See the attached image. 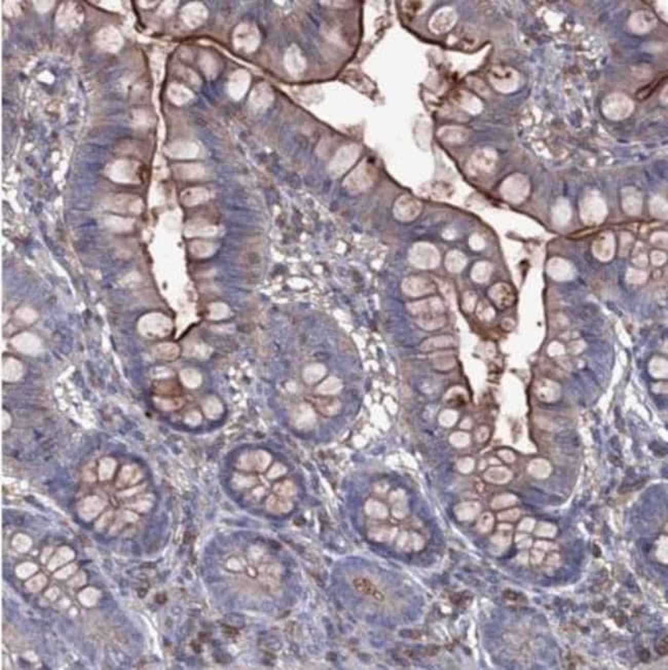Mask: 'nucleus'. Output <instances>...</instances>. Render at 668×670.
I'll return each instance as SVG.
<instances>
[{"mask_svg":"<svg viewBox=\"0 0 668 670\" xmlns=\"http://www.w3.org/2000/svg\"><path fill=\"white\" fill-rule=\"evenodd\" d=\"M409 260L414 267L420 268H430L436 266L438 254L432 246L427 244L415 245L409 253Z\"/></svg>","mask_w":668,"mask_h":670,"instance_id":"1","label":"nucleus"},{"mask_svg":"<svg viewBox=\"0 0 668 670\" xmlns=\"http://www.w3.org/2000/svg\"><path fill=\"white\" fill-rule=\"evenodd\" d=\"M402 289L405 294L416 297L432 292L434 290V287L429 281L423 278L409 277L403 281Z\"/></svg>","mask_w":668,"mask_h":670,"instance_id":"2","label":"nucleus"},{"mask_svg":"<svg viewBox=\"0 0 668 670\" xmlns=\"http://www.w3.org/2000/svg\"><path fill=\"white\" fill-rule=\"evenodd\" d=\"M146 328L154 335H166L171 330V322L162 314H150L146 318Z\"/></svg>","mask_w":668,"mask_h":670,"instance_id":"3","label":"nucleus"},{"mask_svg":"<svg viewBox=\"0 0 668 670\" xmlns=\"http://www.w3.org/2000/svg\"><path fill=\"white\" fill-rule=\"evenodd\" d=\"M407 309L412 314H421V316H423V314H428L429 313H431L440 312L442 310V305L439 299L431 298L408 304Z\"/></svg>","mask_w":668,"mask_h":670,"instance_id":"4","label":"nucleus"},{"mask_svg":"<svg viewBox=\"0 0 668 670\" xmlns=\"http://www.w3.org/2000/svg\"><path fill=\"white\" fill-rule=\"evenodd\" d=\"M418 212V204L415 200L404 196L396 205V215L402 220H410Z\"/></svg>","mask_w":668,"mask_h":670,"instance_id":"5","label":"nucleus"},{"mask_svg":"<svg viewBox=\"0 0 668 670\" xmlns=\"http://www.w3.org/2000/svg\"><path fill=\"white\" fill-rule=\"evenodd\" d=\"M294 420L297 427L308 428L315 423L316 416L309 405L301 404L297 407V409L294 413Z\"/></svg>","mask_w":668,"mask_h":670,"instance_id":"6","label":"nucleus"},{"mask_svg":"<svg viewBox=\"0 0 668 670\" xmlns=\"http://www.w3.org/2000/svg\"><path fill=\"white\" fill-rule=\"evenodd\" d=\"M354 586L358 589V591L363 594L369 595L378 601H383L385 599V594L379 590L372 582L364 578H359L354 581Z\"/></svg>","mask_w":668,"mask_h":670,"instance_id":"7","label":"nucleus"},{"mask_svg":"<svg viewBox=\"0 0 668 670\" xmlns=\"http://www.w3.org/2000/svg\"><path fill=\"white\" fill-rule=\"evenodd\" d=\"M349 187L352 189H362L369 184V177L363 168H359L355 173L347 180Z\"/></svg>","mask_w":668,"mask_h":670,"instance_id":"8","label":"nucleus"},{"mask_svg":"<svg viewBox=\"0 0 668 670\" xmlns=\"http://www.w3.org/2000/svg\"><path fill=\"white\" fill-rule=\"evenodd\" d=\"M326 369L321 364H312L304 370V379L308 384H315L325 375Z\"/></svg>","mask_w":668,"mask_h":670,"instance_id":"9","label":"nucleus"},{"mask_svg":"<svg viewBox=\"0 0 668 670\" xmlns=\"http://www.w3.org/2000/svg\"><path fill=\"white\" fill-rule=\"evenodd\" d=\"M343 388V384L340 382V379L337 377L331 376L329 378H327L326 380L318 387V393L322 394V395H333V394L338 393Z\"/></svg>","mask_w":668,"mask_h":670,"instance_id":"10","label":"nucleus"},{"mask_svg":"<svg viewBox=\"0 0 668 670\" xmlns=\"http://www.w3.org/2000/svg\"><path fill=\"white\" fill-rule=\"evenodd\" d=\"M207 198V192L204 189L201 188H195V189H190L185 191L182 194V201L185 205L192 206L198 203H201L202 201L206 200Z\"/></svg>","mask_w":668,"mask_h":670,"instance_id":"11","label":"nucleus"},{"mask_svg":"<svg viewBox=\"0 0 668 670\" xmlns=\"http://www.w3.org/2000/svg\"><path fill=\"white\" fill-rule=\"evenodd\" d=\"M317 407L326 415H334L340 408V403L336 399H321L317 401Z\"/></svg>","mask_w":668,"mask_h":670,"instance_id":"12","label":"nucleus"},{"mask_svg":"<svg viewBox=\"0 0 668 670\" xmlns=\"http://www.w3.org/2000/svg\"><path fill=\"white\" fill-rule=\"evenodd\" d=\"M354 160H355V154L353 153L340 154L332 165V171L336 175L342 174L347 168L351 166Z\"/></svg>","mask_w":668,"mask_h":670,"instance_id":"13","label":"nucleus"},{"mask_svg":"<svg viewBox=\"0 0 668 670\" xmlns=\"http://www.w3.org/2000/svg\"><path fill=\"white\" fill-rule=\"evenodd\" d=\"M190 250L191 253L196 257H207L212 254L214 246L206 242H194L190 246Z\"/></svg>","mask_w":668,"mask_h":670,"instance_id":"14","label":"nucleus"},{"mask_svg":"<svg viewBox=\"0 0 668 670\" xmlns=\"http://www.w3.org/2000/svg\"><path fill=\"white\" fill-rule=\"evenodd\" d=\"M178 348L173 345V344H163L160 345L159 347H156L155 349V354L156 356H159L162 359H168L171 360L177 357L178 355Z\"/></svg>","mask_w":668,"mask_h":670,"instance_id":"15","label":"nucleus"},{"mask_svg":"<svg viewBox=\"0 0 668 670\" xmlns=\"http://www.w3.org/2000/svg\"><path fill=\"white\" fill-rule=\"evenodd\" d=\"M451 343H452V341L449 337H435V338H431V339L426 340L425 343L422 345L421 349L423 351H430V350H433V349H436V348L448 346Z\"/></svg>","mask_w":668,"mask_h":670,"instance_id":"16","label":"nucleus"},{"mask_svg":"<svg viewBox=\"0 0 668 670\" xmlns=\"http://www.w3.org/2000/svg\"><path fill=\"white\" fill-rule=\"evenodd\" d=\"M417 323L420 324L421 327L425 328V329L432 330L440 327L443 323V319L434 316H429V314H423V316L417 320Z\"/></svg>","mask_w":668,"mask_h":670,"instance_id":"17","label":"nucleus"},{"mask_svg":"<svg viewBox=\"0 0 668 670\" xmlns=\"http://www.w3.org/2000/svg\"><path fill=\"white\" fill-rule=\"evenodd\" d=\"M366 510H367L368 514L375 516V517H383L386 515V508L377 502L374 501H369L366 505Z\"/></svg>","mask_w":668,"mask_h":670,"instance_id":"18","label":"nucleus"},{"mask_svg":"<svg viewBox=\"0 0 668 670\" xmlns=\"http://www.w3.org/2000/svg\"><path fill=\"white\" fill-rule=\"evenodd\" d=\"M182 379L187 386L189 387H195L200 384V375L198 372H195L193 370H184L182 372Z\"/></svg>","mask_w":668,"mask_h":670,"instance_id":"19","label":"nucleus"},{"mask_svg":"<svg viewBox=\"0 0 668 670\" xmlns=\"http://www.w3.org/2000/svg\"><path fill=\"white\" fill-rule=\"evenodd\" d=\"M662 81H665V78H664V80H660V81H658V80H657V81H655V82H653L650 86L644 88V89H641V90L639 91V93L637 94V99L641 100V99H646V98H648V97L653 93L654 90H656V89H657V88L659 87L660 83H662Z\"/></svg>","mask_w":668,"mask_h":670,"instance_id":"20","label":"nucleus"},{"mask_svg":"<svg viewBox=\"0 0 668 670\" xmlns=\"http://www.w3.org/2000/svg\"><path fill=\"white\" fill-rule=\"evenodd\" d=\"M179 174L183 177H198L202 174V169L199 167H180Z\"/></svg>","mask_w":668,"mask_h":670,"instance_id":"21","label":"nucleus"},{"mask_svg":"<svg viewBox=\"0 0 668 670\" xmlns=\"http://www.w3.org/2000/svg\"><path fill=\"white\" fill-rule=\"evenodd\" d=\"M456 417H457L456 412L451 411V410H446V411H444V412L441 413L439 419H440V423L443 426H451L455 422Z\"/></svg>","mask_w":668,"mask_h":670,"instance_id":"22","label":"nucleus"},{"mask_svg":"<svg viewBox=\"0 0 668 670\" xmlns=\"http://www.w3.org/2000/svg\"><path fill=\"white\" fill-rule=\"evenodd\" d=\"M227 312L228 311H227V308L225 306L221 305V304L214 305L212 307V317L215 318V319L225 317L227 314Z\"/></svg>","mask_w":668,"mask_h":670,"instance_id":"23","label":"nucleus"},{"mask_svg":"<svg viewBox=\"0 0 668 670\" xmlns=\"http://www.w3.org/2000/svg\"><path fill=\"white\" fill-rule=\"evenodd\" d=\"M210 408H211V411L209 413H211V414L212 413H219L220 412V404L217 401H210L206 406V410L210 409Z\"/></svg>","mask_w":668,"mask_h":670,"instance_id":"24","label":"nucleus"},{"mask_svg":"<svg viewBox=\"0 0 668 670\" xmlns=\"http://www.w3.org/2000/svg\"><path fill=\"white\" fill-rule=\"evenodd\" d=\"M657 652L662 656L667 654V640L664 641V645H663V641L660 643V645L657 648Z\"/></svg>","mask_w":668,"mask_h":670,"instance_id":"25","label":"nucleus"}]
</instances>
